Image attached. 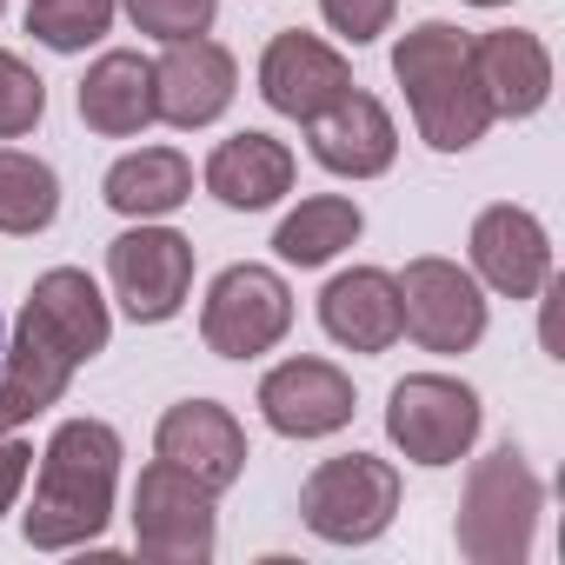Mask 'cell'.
<instances>
[{"instance_id":"obj_1","label":"cell","mask_w":565,"mask_h":565,"mask_svg":"<svg viewBox=\"0 0 565 565\" xmlns=\"http://www.w3.org/2000/svg\"><path fill=\"white\" fill-rule=\"evenodd\" d=\"M114 486H120V433L107 419H67L34 479V505L21 519L34 552H67L107 532L114 519Z\"/></svg>"},{"instance_id":"obj_2","label":"cell","mask_w":565,"mask_h":565,"mask_svg":"<svg viewBox=\"0 0 565 565\" xmlns=\"http://www.w3.org/2000/svg\"><path fill=\"white\" fill-rule=\"evenodd\" d=\"M393 74L406 87V107L419 120V140L439 153H466L486 140L492 107L479 94L472 74V41L452 21H419L399 47H393Z\"/></svg>"},{"instance_id":"obj_3","label":"cell","mask_w":565,"mask_h":565,"mask_svg":"<svg viewBox=\"0 0 565 565\" xmlns=\"http://www.w3.org/2000/svg\"><path fill=\"white\" fill-rule=\"evenodd\" d=\"M539 505H545V486L539 472L525 466L519 446H492L486 459H472L466 472V499H459V552L472 565H519L532 552V532H539Z\"/></svg>"},{"instance_id":"obj_4","label":"cell","mask_w":565,"mask_h":565,"mask_svg":"<svg viewBox=\"0 0 565 565\" xmlns=\"http://www.w3.org/2000/svg\"><path fill=\"white\" fill-rule=\"evenodd\" d=\"M479 393L452 373H406L386 393V433L413 466H459L479 439Z\"/></svg>"},{"instance_id":"obj_5","label":"cell","mask_w":565,"mask_h":565,"mask_svg":"<svg viewBox=\"0 0 565 565\" xmlns=\"http://www.w3.org/2000/svg\"><path fill=\"white\" fill-rule=\"evenodd\" d=\"M393 512H399V472L393 459L373 452H340L313 466V479L300 486V519L327 545H366L393 525Z\"/></svg>"},{"instance_id":"obj_6","label":"cell","mask_w":565,"mask_h":565,"mask_svg":"<svg viewBox=\"0 0 565 565\" xmlns=\"http://www.w3.org/2000/svg\"><path fill=\"white\" fill-rule=\"evenodd\" d=\"M213 486H200L193 472H180L173 459H153L134 486V545L140 558L160 565H206L213 539H220V512H213Z\"/></svg>"},{"instance_id":"obj_7","label":"cell","mask_w":565,"mask_h":565,"mask_svg":"<svg viewBox=\"0 0 565 565\" xmlns=\"http://www.w3.org/2000/svg\"><path fill=\"white\" fill-rule=\"evenodd\" d=\"M287 333H294V287L273 266L246 259V266H226L206 287V307H200L206 353H220V360H259Z\"/></svg>"},{"instance_id":"obj_8","label":"cell","mask_w":565,"mask_h":565,"mask_svg":"<svg viewBox=\"0 0 565 565\" xmlns=\"http://www.w3.org/2000/svg\"><path fill=\"white\" fill-rule=\"evenodd\" d=\"M107 279L127 307V320L140 327H160L186 307L193 294V239L173 233V226H127L114 246H107Z\"/></svg>"},{"instance_id":"obj_9","label":"cell","mask_w":565,"mask_h":565,"mask_svg":"<svg viewBox=\"0 0 565 565\" xmlns=\"http://www.w3.org/2000/svg\"><path fill=\"white\" fill-rule=\"evenodd\" d=\"M399 320L426 353H472L486 340V294L452 259H406L399 273Z\"/></svg>"},{"instance_id":"obj_10","label":"cell","mask_w":565,"mask_h":565,"mask_svg":"<svg viewBox=\"0 0 565 565\" xmlns=\"http://www.w3.org/2000/svg\"><path fill=\"white\" fill-rule=\"evenodd\" d=\"M239 94V67L220 41L193 34V41H167V54L153 61V114L180 134L213 127Z\"/></svg>"},{"instance_id":"obj_11","label":"cell","mask_w":565,"mask_h":565,"mask_svg":"<svg viewBox=\"0 0 565 565\" xmlns=\"http://www.w3.org/2000/svg\"><path fill=\"white\" fill-rule=\"evenodd\" d=\"M259 413L279 439H327L353 419V380L333 360H279L259 380Z\"/></svg>"},{"instance_id":"obj_12","label":"cell","mask_w":565,"mask_h":565,"mask_svg":"<svg viewBox=\"0 0 565 565\" xmlns=\"http://www.w3.org/2000/svg\"><path fill=\"white\" fill-rule=\"evenodd\" d=\"M21 327L41 333V340H47L61 360H74V366L100 360L107 340H114L107 300H100V287H94L81 266H54V273L34 279V294H28V307H21Z\"/></svg>"},{"instance_id":"obj_13","label":"cell","mask_w":565,"mask_h":565,"mask_svg":"<svg viewBox=\"0 0 565 565\" xmlns=\"http://www.w3.org/2000/svg\"><path fill=\"white\" fill-rule=\"evenodd\" d=\"M347 87H353V67L320 34H300V28L294 34H273L266 54H259V94H266V107L300 120V127L313 114H327Z\"/></svg>"},{"instance_id":"obj_14","label":"cell","mask_w":565,"mask_h":565,"mask_svg":"<svg viewBox=\"0 0 565 565\" xmlns=\"http://www.w3.org/2000/svg\"><path fill=\"white\" fill-rule=\"evenodd\" d=\"M472 273L486 279L492 294H505V300L545 294V279H552V239H545V226L525 206H512V200L486 206L472 220Z\"/></svg>"},{"instance_id":"obj_15","label":"cell","mask_w":565,"mask_h":565,"mask_svg":"<svg viewBox=\"0 0 565 565\" xmlns=\"http://www.w3.org/2000/svg\"><path fill=\"white\" fill-rule=\"evenodd\" d=\"M307 147H313V160H320L327 173H340V180H380V173L393 167V153H399V127H393V114H386L373 94L347 87L327 114L307 120Z\"/></svg>"},{"instance_id":"obj_16","label":"cell","mask_w":565,"mask_h":565,"mask_svg":"<svg viewBox=\"0 0 565 565\" xmlns=\"http://www.w3.org/2000/svg\"><path fill=\"white\" fill-rule=\"evenodd\" d=\"M153 452L173 459L180 472H193L213 492H226L246 472V433H239V419L220 399H180V406H167L160 433H153Z\"/></svg>"},{"instance_id":"obj_17","label":"cell","mask_w":565,"mask_h":565,"mask_svg":"<svg viewBox=\"0 0 565 565\" xmlns=\"http://www.w3.org/2000/svg\"><path fill=\"white\" fill-rule=\"evenodd\" d=\"M472 74L492 107V120H532L552 100V54L525 28H492L472 41Z\"/></svg>"},{"instance_id":"obj_18","label":"cell","mask_w":565,"mask_h":565,"mask_svg":"<svg viewBox=\"0 0 565 565\" xmlns=\"http://www.w3.org/2000/svg\"><path fill=\"white\" fill-rule=\"evenodd\" d=\"M320 327L347 353H386V347H399V333H406V320H399V279L380 273V266L333 273L327 294H320Z\"/></svg>"},{"instance_id":"obj_19","label":"cell","mask_w":565,"mask_h":565,"mask_svg":"<svg viewBox=\"0 0 565 565\" xmlns=\"http://www.w3.org/2000/svg\"><path fill=\"white\" fill-rule=\"evenodd\" d=\"M294 186V147L273 134H233L206 153V193L233 213H259Z\"/></svg>"},{"instance_id":"obj_20","label":"cell","mask_w":565,"mask_h":565,"mask_svg":"<svg viewBox=\"0 0 565 565\" xmlns=\"http://www.w3.org/2000/svg\"><path fill=\"white\" fill-rule=\"evenodd\" d=\"M81 120L100 134V140H134V134H147L160 114H153V61H140V54H127V47H114V54H100L94 67H87V81H81Z\"/></svg>"},{"instance_id":"obj_21","label":"cell","mask_w":565,"mask_h":565,"mask_svg":"<svg viewBox=\"0 0 565 565\" xmlns=\"http://www.w3.org/2000/svg\"><path fill=\"white\" fill-rule=\"evenodd\" d=\"M74 373H81V366H74V360H61L41 333L14 327V340L0 347V433H14V426L41 419V413L67 393V380H74Z\"/></svg>"},{"instance_id":"obj_22","label":"cell","mask_w":565,"mask_h":565,"mask_svg":"<svg viewBox=\"0 0 565 565\" xmlns=\"http://www.w3.org/2000/svg\"><path fill=\"white\" fill-rule=\"evenodd\" d=\"M107 206L114 213H127V220H167L173 206H186L193 200V167H186V153H173V147H140V153H120L114 167H107Z\"/></svg>"},{"instance_id":"obj_23","label":"cell","mask_w":565,"mask_h":565,"mask_svg":"<svg viewBox=\"0 0 565 565\" xmlns=\"http://www.w3.org/2000/svg\"><path fill=\"white\" fill-rule=\"evenodd\" d=\"M366 233V213L347 200V193H320V200H300L273 233V253L287 266H327L333 253H347L353 239Z\"/></svg>"},{"instance_id":"obj_24","label":"cell","mask_w":565,"mask_h":565,"mask_svg":"<svg viewBox=\"0 0 565 565\" xmlns=\"http://www.w3.org/2000/svg\"><path fill=\"white\" fill-rule=\"evenodd\" d=\"M61 213V173L41 153L0 147V233L8 239H34L47 233Z\"/></svg>"},{"instance_id":"obj_25","label":"cell","mask_w":565,"mask_h":565,"mask_svg":"<svg viewBox=\"0 0 565 565\" xmlns=\"http://www.w3.org/2000/svg\"><path fill=\"white\" fill-rule=\"evenodd\" d=\"M120 0H28V34L54 54H81L114 28Z\"/></svg>"},{"instance_id":"obj_26","label":"cell","mask_w":565,"mask_h":565,"mask_svg":"<svg viewBox=\"0 0 565 565\" xmlns=\"http://www.w3.org/2000/svg\"><path fill=\"white\" fill-rule=\"evenodd\" d=\"M41 114H47V81H41L21 54L0 47V140L34 134V127H41Z\"/></svg>"},{"instance_id":"obj_27","label":"cell","mask_w":565,"mask_h":565,"mask_svg":"<svg viewBox=\"0 0 565 565\" xmlns=\"http://www.w3.org/2000/svg\"><path fill=\"white\" fill-rule=\"evenodd\" d=\"M120 8H127V21H134L140 34H153V41H193V34L213 28V8H220V0H120Z\"/></svg>"},{"instance_id":"obj_28","label":"cell","mask_w":565,"mask_h":565,"mask_svg":"<svg viewBox=\"0 0 565 565\" xmlns=\"http://www.w3.org/2000/svg\"><path fill=\"white\" fill-rule=\"evenodd\" d=\"M393 8H399V0H320V14H327V28H333V34H347L353 47L380 41V34L393 28Z\"/></svg>"},{"instance_id":"obj_29","label":"cell","mask_w":565,"mask_h":565,"mask_svg":"<svg viewBox=\"0 0 565 565\" xmlns=\"http://www.w3.org/2000/svg\"><path fill=\"white\" fill-rule=\"evenodd\" d=\"M28 472H34V452H28L14 433H0V512H14V499H21Z\"/></svg>"},{"instance_id":"obj_30","label":"cell","mask_w":565,"mask_h":565,"mask_svg":"<svg viewBox=\"0 0 565 565\" xmlns=\"http://www.w3.org/2000/svg\"><path fill=\"white\" fill-rule=\"evenodd\" d=\"M472 8H512V0H472Z\"/></svg>"},{"instance_id":"obj_31","label":"cell","mask_w":565,"mask_h":565,"mask_svg":"<svg viewBox=\"0 0 565 565\" xmlns=\"http://www.w3.org/2000/svg\"><path fill=\"white\" fill-rule=\"evenodd\" d=\"M0 347H8V327H0Z\"/></svg>"},{"instance_id":"obj_32","label":"cell","mask_w":565,"mask_h":565,"mask_svg":"<svg viewBox=\"0 0 565 565\" xmlns=\"http://www.w3.org/2000/svg\"><path fill=\"white\" fill-rule=\"evenodd\" d=\"M0 8H8V0H0Z\"/></svg>"}]
</instances>
